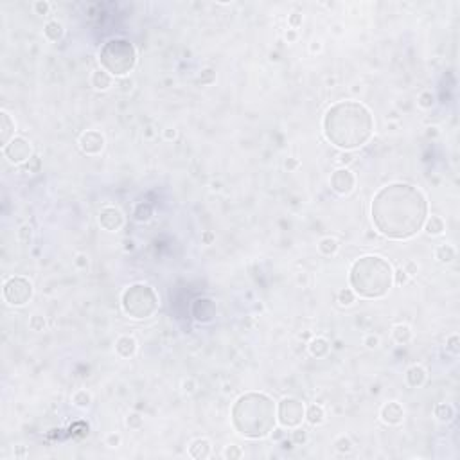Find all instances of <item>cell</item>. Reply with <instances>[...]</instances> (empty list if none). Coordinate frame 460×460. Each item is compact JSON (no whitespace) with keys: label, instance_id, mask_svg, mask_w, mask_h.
I'll return each instance as SVG.
<instances>
[{"label":"cell","instance_id":"42","mask_svg":"<svg viewBox=\"0 0 460 460\" xmlns=\"http://www.w3.org/2000/svg\"><path fill=\"white\" fill-rule=\"evenodd\" d=\"M410 281V277H408V273L402 270V268H399V270H394V284H398V286H404V284Z\"/></svg>","mask_w":460,"mask_h":460},{"label":"cell","instance_id":"6","mask_svg":"<svg viewBox=\"0 0 460 460\" xmlns=\"http://www.w3.org/2000/svg\"><path fill=\"white\" fill-rule=\"evenodd\" d=\"M120 306L130 318L146 320L158 311V295L151 286L142 283L131 284L124 289L120 297Z\"/></svg>","mask_w":460,"mask_h":460},{"label":"cell","instance_id":"24","mask_svg":"<svg viewBox=\"0 0 460 460\" xmlns=\"http://www.w3.org/2000/svg\"><path fill=\"white\" fill-rule=\"evenodd\" d=\"M412 327L408 324H396L392 327V338L398 345H406L412 340Z\"/></svg>","mask_w":460,"mask_h":460},{"label":"cell","instance_id":"5","mask_svg":"<svg viewBox=\"0 0 460 460\" xmlns=\"http://www.w3.org/2000/svg\"><path fill=\"white\" fill-rule=\"evenodd\" d=\"M99 63L114 78H126L137 65V51L128 40L114 38L101 47Z\"/></svg>","mask_w":460,"mask_h":460},{"label":"cell","instance_id":"31","mask_svg":"<svg viewBox=\"0 0 460 460\" xmlns=\"http://www.w3.org/2000/svg\"><path fill=\"white\" fill-rule=\"evenodd\" d=\"M417 106L419 108H423V110H431L435 106V95L430 92V90H424V92H421L417 97Z\"/></svg>","mask_w":460,"mask_h":460},{"label":"cell","instance_id":"50","mask_svg":"<svg viewBox=\"0 0 460 460\" xmlns=\"http://www.w3.org/2000/svg\"><path fill=\"white\" fill-rule=\"evenodd\" d=\"M214 241H216V234L212 230H203V232H201V243H203V245L209 246V245H212Z\"/></svg>","mask_w":460,"mask_h":460},{"label":"cell","instance_id":"8","mask_svg":"<svg viewBox=\"0 0 460 460\" xmlns=\"http://www.w3.org/2000/svg\"><path fill=\"white\" fill-rule=\"evenodd\" d=\"M277 421L283 428L293 430L306 421V406L297 398H284L277 406Z\"/></svg>","mask_w":460,"mask_h":460},{"label":"cell","instance_id":"59","mask_svg":"<svg viewBox=\"0 0 460 460\" xmlns=\"http://www.w3.org/2000/svg\"><path fill=\"white\" fill-rule=\"evenodd\" d=\"M398 117H399V115H398V112H396V110H392L390 114H387V119H398Z\"/></svg>","mask_w":460,"mask_h":460},{"label":"cell","instance_id":"52","mask_svg":"<svg viewBox=\"0 0 460 460\" xmlns=\"http://www.w3.org/2000/svg\"><path fill=\"white\" fill-rule=\"evenodd\" d=\"M284 38L288 40V43H295L298 40V31L297 29H288L286 34H284Z\"/></svg>","mask_w":460,"mask_h":460},{"label":"cell","instance_id":"45","mask_svg":"<svg viewBox=\"0 0 460 460\" xmlns=\"http://www.w3.org/2000/svg\"><path fill=\"white\" fill-rule=\"evenodd\" d=\"M302 15L298 13V11H295V13H291V15L288 16V24H289V29H298V27L302 26Z\"/></svg>","mask_w":460,"mask_h":460},{"label":"cell","instance_id":"56","mask_svg":"<svg viewBox=\"0 0 460 460\" xmlns=\"http://www.w3.org/2000/svg\"><path fill=\"white\" fill-rule=\"evenodd\" d=\"M232 390H234V388H232L230 383H223V394H230Z\"/></svg>","mask_w":460,"mask_h":460},{"label":"cell","instance_id":"58","mask_svg":"<svg viewBox=\"0 0 460 460\" xmlns=\"http://www.w3.org/2000/svg\"><path fill=\"white\" fill-rule=\"evenodd\" d=\"M210 189L212 191H221V182H210Z\"/></svg>","mask_w":460,"mask_h":460},{"label":"cell","instance_id":"39","mask_svg":"<svg viewBox=\"0 0 460 460\" xmlns=\"http://www.w3.org/2000/svg\"><path fill=\"white\" fill-rule=\"evenodd\" d=\"M18 239L24 243V245H29L32 239V229L31 225H22L20 230H18Z\"/></svg>","mask_w":460,"mask_h":460},{"label":"cell","instance_id":"12","mask_svg":"<svg viewBox=\"0 0 460 460\" xmlns=\"http://www.w3.org/2000/svg\"><path fill=\"white\" fill-rule=\"evenodd\" d=\"M97 221H99L101 229H105L106 232H117V230H120L122 225H124V214H122V210H120L119 207H115V205H105V207L99 210Z\"/></svg>","mask_w":460,"mask_h":460},{"label":"cell","instance_id":"10","mask_svg":"<svg viewBox=\"0 0 460 460\" xmlns=\"http://www.w3.org/2000/svg\"><path fill=\"white\" fill-rule=\"evenodd\" d=\"M331 189L338 196H349L356 189V174L349 168H338L333 171L329 178Z\"/></svg>","mask_w":460,"mask_h":460},{"label":"cell","instance_id":"22","mask_svg":"<svg viewBox=\"0 0 460 460\" xmlns=\"http://www.w3.org/2000/svg\"><path fill=\"white\" fill-rule=\"evenodd\" d=\"M433 415L439 423H451L455 419V406L451 402H439L433 408Z\"/></svg>","mask_w":460,"mask_h":460},{"label":"cell","instance_id":"53","mask_svg":"<svg viewBox=\"0 0 460 460\" xmlns=\"http://www.w3.org/2000/svg\"><path fill=\"white\" fill-rule=\"evenodd\" d=\"M309 51H311V54H316L322 51V42H318V40H313V42L309 43Z\"/></svg>","mask_w":460,"mask_h":460},{"label":"cell","instance_id":"44","mask_svg":"<svg viewBox=\"0 0 460 460\" xmlns=\"http://www.w3.org/2000/svg\"><path fill=\"white\" fill-rule=\"evenodd\" d=\"M120 442H122V437H120L119 433H115V431L108 433L106 435V439H105V444L108 446V448H119Z\"/></svg>","mask_w":460,"mask_h":460},{"label":"cell","instance_id":"40","mask_svg":"<svg viewBox=\"0 0 460 460\" xmlns=\"http://www.w3.org/2000/svg\"><path fill=\"white\" fill-rule=\"evenodd\" d=\"M196 390H198V383H196V379H193V377H187V379H183V381H182V392L183 394L193 396Z\"/></svg>","mask_w":460,"mask_h":460},{"label":"cell","instance_id":"4","mask_svg":"<svg viewBox=\"0 0 460 460\" xmlns=\"http://www.w3.org/2000/svg\"><path fill=\"white\" fill-rule=\"evenodd\" d=\"M349 283L356 297L383 298L394 284V268L381 256H363L352 262Z\"/></svg>","mask_w":460,"mask_h":460},{"label":"cell","instance_id":"28","mask_svg":"<svg viewBox=\"0 0 460 460\" xmlns=\"http://www.w3.org/2000/svg\"><path fill=\"white\" fill-rule=\"evenodd\" d=\"M333 448H335V451L340 453V455H349L350 451H352V448H354V444H352V440H350L349 435H338V437L333 440Z\"/></svg>","mask_w":460,"mask_h":460},{"label":"cell","instance_id":"13","mask_svg":"<svg viewBox=\"0 0 460 460\" xmlns=\"http://www.w3.org/2000/svg\"><path fill=\"white\" fill-rule=\"evenodd\" d=\"M379 419L387 426H399L404 421V408L401 402L398 401H388L385 402L379 410Z\"/></svg>","mask_w":460,"mask_h":460},{"label":"cell","instance_id":"30","mask_svg":"<svg viewBox=\"0 0 460 460\" xmlns=\"http://www.w3.org/2000/svg\"><path fill=\"white\" fill-rule=\"evenodd\" d=\"M356 293L350 289V288H344V289H340L338 291V295H336V300H338V304H340L342 308H349V306H352V304L356 302Z\"/></svg>","mask_w":460,"mask_h":460},{"label":"cell","instance_id":"35","mask_svg":"<svg viewBox=\"0 0 460 460\" xmlns=\"http://www.w3.org/2000/svg\"><path fill=\"white\" fill-rule=\"evenodd\" d=\"M223 459H227V460H239V459H243V450H241L239 446H235V444L225 446V450H223Z\"/></svg>","mask_w":460,"mask_h":460},{"label":"cell","instance_id":"36","mask_svg":"<svg viewBox=\"0 0 460 460\" xmlns=\"http://www.w3.org/2000/svg\"><path fill=\"white\" fill-rule=\"evenodd\" d=\"M354 160H356V157H354V153L352 151H340L338 153V157H336L338 168H349Z\"/></svg>","mask_w":460,"mask_h":460},{"label":"cell","instance_id":"47","mask_svg":"<svg viewBox=\"0 0 460 460\" xmlns=\"http://www.w3.org/2000/svg\"><path fill=\"white\" fill-rule=\"evenodd\" d=\"M402 270L408 273V277L412 279V277H415L417 275V272H419V264L415 261H406L404 264H402Z\"/></svg>","mask_w":460,"mask_h":460},{"label":"cell","instance_id":"48","mask_svg":"<svg viewBox=\"0 0 460 460\" xmlns=\"http://www.w3.org/2000/svg\"><path fill=\"white\" fill-rule=\"evenodd\" d=\"M74 264H76V268H79V270H86V268H88V256H86V254H78L76 259H74Z\"/></svg>","mask_w":460,"mask_h":460},{"label":"cell","instance_id":"15","mask_svg":"<svg viewBox=\"0 0 460 460\" xmlns=\"http://www.w3.org/2000/svg\"><path fill=\"white\" fill-rule=\"evenodd\" d=\"M0 146L4 147L9 141L15 139V131H16V122L11 119V115L5 110L0 112Z\"/></svg>","mask_w":460,"mask_h":460},{"label":"cell","instance_id":"16","mask_svg":"<svg viewBox=\"0 0 460 460\" xmlns=\"http://www.w3.org/2000/svg\"><path fill=\"white\" fill-rule=\"evenodd\" d=\"M187 453L191 459L205 460V459H209L210 453H212V444H210L209 439H203V437H201V439H196L191 442Z\"/></svg>","mask_w":460,"mask_h":460},{"label":"cell","instance_id":"2","mask_svg":"<svg viewBox=\"0 0 460 460\" xmlns=\"http://www.w3.org/2000/svg\"><path fill=\"white\" fill-rule=\"evenodd\" d=\"M325 139L342 151L360 149L374 135V115L360 101H338L322 120Z\"/></svg>","mask_w":460,"mask_h":460},{"label":"cell","instance_id":"55","mask_svg":"<svg viewBox=\"0 0 460 460\" xmlns=\"http://www.w3.org/2000/svg\"><path fill=\"white\" fill-rule=\"evenodd\" d=\"M272 437H273V440H281L284 437V431H283V430H275V428H273Z\"/></svg>","mask_w":460,"mask_h":460},{"label":"cell","instance_id":"27","mask_svg":"<svg viewBox=\"0 0 460 460\" xmlns=\"http://www.w3.org/2000/svg\"><path fill=\"white\" fill-rule=\"evenodd\" d=\"M70 401H72V404L76 408H81V410H86V408L92 404V394L86 390V388H78L76 392L72 394V398H70Z\"/></svg>","mask_w":460,"mask_h":460},{"label":"cell","instance_id":"21","mask_svg":"<svg viewBox=\"0 0 460 460\" xmlns=\"http://www.w3.org/2000/svg\"><path fill=\"white\" fill-rule=\"evenodd\" d=\"M43 34H45V38H47L49 42L56 43L65 36V27H63L61 22L51 20V22L45 24V27H43Z\"/></svg>","mask_w":460,"mask_h":460},{"label":"cell","instance_id":"33","mask_svg":"<svg viewBox=\"0 0 460 460\" xmlns=\"http://www.w3.org/2000/svg\"><path fill=\"white\" fill-rule=\"evenodd\" d=\"M446 350L451 352L453 356H457L460 352V336L457 333H453V335L446 338Z\"/></svg>","mask_w":460,"mask_h":460},{"label":"cell","instance_id":"11","mask_svg":"<svg viewBox=\"0 0 460 460\" xmlns=\"http://www.w3.org/2000/svg\"><path fill=\"white\" fill-rule=\"evenodd\" d=\"M79 149L85 153V155H88V157H97V155H101L103 153V149H105V135L101 133V131L97 130H86L85 133H81V137H79Z\"/></svg>","mask_w":460,"mask_h":460},{"label":"cell","instance_id":"43","mask_svg":"<svg viewBox=\"0 0 460 460\" xmlns=\"http://www.w3.org/2000/svg\"><path fill=\"white\" fill-rule=\"evenodd\" d=\"M40 168H42V160H40V157H36V155H32V158H29L26 162V171H29V172H38Z\"/></svg>","mask_w":460,"mask_h":460},{"label":"cell","instance_id":"19","mask_svg":"<svg viewBox=\"0 0 460 460\" xmlns=\"http://www.w3.org/2000/svg\"><path fill=\"white\" fill-rule=\"evenodd\" d=\"M308 350H309V354L313 356V358H316V360L325 358L331 350V342L327 340V338H324V336H313L311 342L308 344Z\"/></svg>","mask_w":460,"mask_h":460},{"label":"cell","instance_id":"32","mask_svg":"<svg viewBox=\"0 0 460 460\" xmlns=\"http://www.w3.org/2000/svg\"><path fill=\"white\" fill-rule=\"evenodd\" d=\"M45 327H47V322H45V316H43V315L34 313L31 318H29V329L31 331L40 333V331H43Z\"/></svg>","mask_w":460,"mask_h":460},{"label":"cell","instance_id":"37","mask_svg":"<svg viewBox=\"0 0 460 460\" xmlns=\"http://www.w3.org/2000/svg\"><path fill=\"white\" fill-rule=\"evenodd\" d=\"M291 442L295 446H304L308 442V431H304L300 426L298 428H293L291 431Z\"/></svg>","mask_w":460,"mask_h":460},{"label":"cell","instance_id":"49","mask_svg":"<svg viewBox=\"0 0 460 460\" xmlns=\"http://www.w3.org/2000/svg\"><path fill=\"white\" fill-rule=\"evenodd\" d=\"M162 137H164V141H168V142H171V141H176V137H178V131L174 130V128H164L162 130Z\"/></svg>","mask_w":460,"mask_h":460},{"label":"cell","instance_id":"26","mask_svg":"<svg viewBox=\"0 0 460 460\" xmlns=\"http://www.w3.org/2000/svg\"><path fill=\"white\" fill-rule=\"evenodd\" d=\"M457 257V250L455 246L451 245H439L437 248H435V259L439 262H442V264H450V262L455 261Z\"/></svg>","mask_w":460,"mask_h":460},{"label":"cell","instance_id":"20","mask_svg":"<svg viewBox=\"0 0 460 460\" xmlns=\"http://www.w3.org/2000/svg\"><path fill=\"white\" fill-rule=\"evenodd\" d=\"M423 229H424V232L428 235H442L446 232V221L440 218V216H437V214H431V216H428L426 218V221H424V225H423Z\"/></svg>","mask_w":460,"mask_h":460},{"label":"cell","instance_id":"23","mask_svg":"<svg viewBox=\"0 0 460 460\" xmlns=\"http://www.w3.org/2000/svg\"><path fill=\"white\" fill-rule=\"evenodd\" d=\"M306 421H308L311 426H320V424H324V421H325L324 406H322V404H316V402L309 404L308 410H306Z\"/></svg>","mask_w":460,"mask_h":460},{"label":"cell","instance_id":"17","mask_svg":"<svg viewBox=\"0 0 460 460\" xmlns=\"http://www.w3.org/2000/svg\"><path fill=\"white\" fill-rule=\"evenodd\" d=\"M404 379H406L408 387L421 388L424 383H426V379H428V372H426V369H424L423 365L415 363V365H412L406 371V376H404Z\"/></svg>","mask_w":460,"mask_h":460},{"label":"cell","instance_id":"41","mask_svg":"<svg viewBox=\"0 0 460 460\" xmlns=\"http://www.w3.org/2000/svg\"><path fill=\"white\" fill-rule=\"evenodd\" d=\"M379 344H381V340H379V336L374 335V333H369V335H365V338H363V345H365L367 349H377L379 347Z\"/></svg>","mask_w":460,"mask_h":460},{"label":"cell","instance_id":"51","mask_svg":"<svg viewBox=\"0 0 460 460\" xmlns=\"http://www.w3.org/2000/svg\"><path fill=\"white\" fill-rule=\"evenodd\" d=\"M298 166H300V162H298V158H295V157H289L286 162H284V168H286L288 171H297Z\"/></svg>","mask_w":460,"mask_h":460},{"label":"cell","instance_id":"9","mask_svg":"<svg viewBox=\"0 0 460 460\" xmlns=\"http://www.w3.org/2000/svg\"><path fill=\"white\" fill-rule=\"evenodd\" d=\"M4 157L15 166H22L26 164L29 158H32V146L31 142L24 139V137H15L13 141H9L2 147Z\"/></svg>","mask_w":460,"mask_h":460},{"label":"cell","instance_id":"54","mask_svg":"<svg viewBox=\"0 0 460 460\" xmlns=\"http://www.w3.org/2000/svg\"><path fill=\"white\" fill-rule=\"evenodd\" d=\"M426 137H428V139L439 137V128H437V126H430V128H426Z\"/></svg>","mask_w":460,"mask_h":460},{"label":"cell","instance_id":"38","mask_svg":"<svg viewBox=\"0 0 460 460\" xmlns=\"http://www.w3.org/2000/svg\"><path fill=\"white\" fill-rule=\"evenodd\" d=\"M214 81H216V70L214 68H203L201 74H200V83L205 85V86H209V85H212Z\"/></svg>","mask_w":460,"mask_h":460},{"label":"cell","instance_id":"1","mask_svg":"<svg viewBox=\"0 0 460 460\" xmlns=\"http://www.w3.org/2000/svg\"><path fill=\"white\" fill-rule=\"evenodd\" d=\"M371 214L372 223L383 237L410 239L423 230L428 218V200L412 183L394 182L374 194Z\"/></svg>","mask_w":460,"mask_h":460},{"label":"cell","instance_id":"57","mask_svg":"<svg viewBox=\"0 0 460 460\" xmlns=\"http://www.w3.org/2000/svg\"><path fill=\"white\" fill-rule=\"evenodd\" d=\"M124 245H126L124 250H133V248H135V246H133V241H131V239H126Z\"/></svg>","mask_w":460,"mask_h":460},{"label":"cell","instance_id":"14","mask_svg":"<svg viewBox=\"0 0 460 460\" xmlns=\"http://www.w3.org/2000/svg\"><path fill=\"white\" fill-rule=\"evenodd\" d=\"M137 349H139L137 340L130 335H122L115 340V352H117V356L122 358V360H130V358H133L135 352H137Z\"/></svg>","mask_w":460,"mask_h":460},{"label":"cell","instance_id":"25","mask_svg":"<svg viewBox=\"0 0 460 460\" xmlns=\"http://www.w3.org/2000/svg\"><path fill=\"white\" fill-rule=\"evenodd\" d=\"M338 250H340V241L336 239V237L325 235V237H322V239L318 241V252L322 256L331 257V256H335Z\"/></svg>","mask_w":460,"mask_h":460},{"label":"cell","instance_id":"7","mask_svg":"<svg viewBox=\"0 0 460 460\" xmlns=\"http://www.w3.org/2000/svg\"><path fill=\"white\" fill-rule=\"evenodd\" d=\"M32 293H34L32 283L29 279L22 277V275H13V277H9L4 283V289H2L4 300L9 304V306H15V308L26 306L32 298Z\"/></svg>","mask_w":460,"mask_h":460},{"label":"cell","instance_id":"3","mask_svg":"<svg viewBox=\"0 0 460 460\" xmlns=\"http://www.w3.org/2000/svg\"><path fill=\"white\" fill-rule=\"evenodd\" d=\"M277 423V406L268 394L246 392L232 406V424L246 439H264Z\"/></svg>","mask_w":460,"mask_h":460},{"label":"cell","instance_id":"29","mask_svg":"<svg viewBox=\"0 0 460 460\" xmlns=\"http://www.w3.org/2000/svg\"><path fill=\"white\" fill-rule=\"evenodd\" d=\"M153 216V207L149 203H139L133 210V220L137 223H146V221L151 220Z\"/></svg>","mask_w":460,"mask_h":460},{"label":"cell","instance_id":"46","mask_svg":"<svg viewBox=\"0 0 460 460\" xmlns=\"http://www.w3.org/2000/svg\"><path fill=\"white\" fill-rule=\"evenodd\" d=\"M34 13L36 15H49V11H51V4H49L47 0H38V2H34Z\"/></svg>","mask_w":460,"mask_h":460},{"label":"cell","instance_id":"34","mask_svg":"<svg viewBox=\"0 0 460 460\" xmlns=\"http://www.w3.org/2000/svg\"><path fill=\"white\" fill-rule=\"evenodd\" d=\"M126 426L130 430H141L142 426H144V417H142L141 413L131 412L130 415L126 417Z\"/></svg>","mask_w":460,"mask_h":460},{"label":"cell","instance_id":"18","mask_svg":"<svg viewBox=\"0 0 460 460\" xmlns=\"http://www.w3.org/2000/svg\"><path fill=\"white\" fill-rule=\"evenodd\" d=\"M90 81H92V86L95 90H99V92H106V90H110L114 86V76L110 72H106L105 68H95L92 72Z\"/></svg>","mask_w":460,"mask_h":460}]
</instances>
